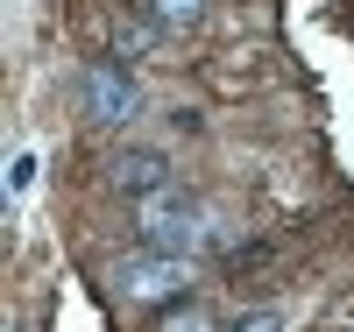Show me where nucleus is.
<instances>
[{
    "label": "nucleus",
    "instance_id": "1",
    "mask_svg": "<svg viewBox=\"0 0 354 332\" xmlns=\"http://www.w3.org/2000/svg\"><path fill=\"white\" fill-rule=\"evenodd\" d=\"M135 233H142V248H156V255H198L205 240H213V219H205V205H192L185 191H149L142 198V213H135Z\"/></svg>",
    "mask_w": 354,
    "mask_h": 332
},
{
    "label": "nucleus",
    "instance_id": "2",
    "mask_svg": "<svg viewBox=\"0 0 354 332\" xmlns=\"http://www.w3.org/2000/svg\"><path fill=\"white\" fill-rule=\"evenodd\" d=\"M106 283H113V297H128V304H170V297L192 283V262L142 248V255H121V262H113Z\"/></svg>",
    "mask_w": 354,
    "mask_h": 332
},
{
    "label": "nucleus",
    "instance_id": "3",
    "mask_svg": "<svg viewBox=\"0 0 354 332\" xmlns=\"http://www.w3.org/2000/svg\"><path fill=\"white\" fill-rule=\"evenodd\" d=\"M78 99H85V120H93V128H128V120L142 113L135 78H128L121 64H113V57L85 64V78H78Z\"/></svg>",
    "mask_w": 354,
    "mask_h": 332
},
{
    "label": "nucleus",
    "instance_id": "4",
    "mask_svg": "<svg viewBox=\"0 0 354 332\" xmlns=\"http://www.w3.org/2000/svg\"><path fill=\"white\" fill-rule=\"evenodd\" d=\"M106 184L128 191V198H149V191L170 184V156H163V148H121V156L106 163Z\"/></svg>",
    "mask_w": 354,
    "mask_h": 332
},
{
    "label": "nucleus",
    "instance_id": "5",
    "mask_svg": "<svg viewBox=\"0 0 354 332\" xmlns=\"http://www.w3.org/2000/svg\"><path fill=\"white\" fill-rule=\"evenodd\" d=\"M142 14H149L156 28H170V36H185V28L205 21V0H142Z\"/></svg>",
    "mask_w": 354,
    "mask_h": 332
},
{
    "label": "nucleus",
    "instance_id": "6",
    "mask_svg": "<svg viewBox=\"0 0 354 332\" xmlns=\"http://www.w3.org/2000/svg\"><path fill=\"white\" fill-rule=\"evenodd\" d=\"M220 332H290V311H283V304H255V311H241V318H227Z\"/></svg>",
    "mask_w": 354,
    "mask_h": 332
},
{
    "label": "nucleus",
    "instance_id": "7",
    "mask_svg": "<svg viewBox=\"0 0 354 332\" xmlns=\"http://www.w3.org/2000/svg\"><path fill=\"white\" fill-rule=\"evenodd\" d=\"M156 332H220V318L205 311V304H177V311H163Z\"/></svg>",
    "mask_w": 354,
    "mask_h": 332
},
{
    "label": "nucleus",
    "instance_id": "8",
    "mask_svg": "<svg viewBox=\"0 0 354 332\" xmlns=\"http://www.w3.org/2000/svg\"><path fill=\"white\" fill-rule=\"evenodd\" d=\"M28 184H36V156H15V170H8V191H15V198H21V191H28Z\"/></svg>",
    "mask_w": 354,
    "mask_h": 332
},
{
    "label": "nucleus",
    "instance_id": "9",
    "mask_svg": "<svg viewBox=\"0 0 354 332\" xmlns=\"http://www.w3.org/2000/svg\"><path fill=\"white\" fill-rule=\"evenodd\" d=\"M15 332H28V325H15Z\"/></svg>",
    "mask_w": 354,
    "mask_h": 332
}]
</instances>
